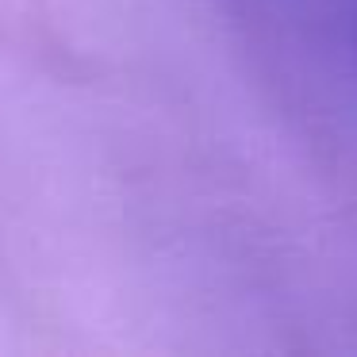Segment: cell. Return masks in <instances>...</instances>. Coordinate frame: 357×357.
Masks as SVG:
<instances>
[]
</instances>
